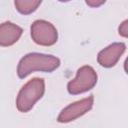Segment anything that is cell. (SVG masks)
<instances>
[{
  "mask_svg": "<svg viewBox=\"0 0 128 128\" xmlns=\"http://www.w3.org/2000/svg\"><path fill=\"white\" fill-rule=\"evenodd\" d=\"M97 83V73L88 65L82 66L78 69L76 77L68 82L67 89L72 95L81 94L91 90Z\"/></svg>",
  "mask_w": 128,
  "mask_h": 128,
  "instance_id": "cell-3",
  "label": "cell"
},
{
  "mask_svg": "<svg viewBox=\"0 0 128 128\" xmlns=\"http://www.w3.org/2000/svg\"><path fill=\"white\" fill-rule=\"evenodd\" d=\"M85 2L89 7L97 8V7H100L101 5H103L106 2V0H85Z\"/></svg>",
  "mask_w": 128,
  "mask_h": 128,
  "instance_id": "cell-10",
  "label": "cell"
},
{
  "mask_svg": "<svg viewBox=\"0 0 128 128\" xmlns=\"http://www.w3.org/2000/svg\"><path fill=\"white\" fill-rule=\"evenodd\" d=\"M124 70H125V72L128 74V57L126 58L125 63H124Z\"/></svg>",
  "mask_w": 128,
  "mask_h": 128,
  "instance_id": "cell-11",
  "label": "cell"
},
{
  "mask_svg": "<svg viewBox=\"0 0 128 128\" xmlns=\"http://www.w3.org/2000/svg\"><path fill=\"white\" fill-rule=\"evenodd\" d=\"M41 2L42 0H14L16 10L23 15L33 13L39 7Z\"/></svg>",
  "mask_w": 128,
  "mask_h": 128,
  "instance_id": "cell-8",
  "label": "cell"
},
{
  "mask_svg": "<svg viewBox=\"0 0 128 128\" xmlns=\"http://www.w3.org/2000/svg\"><path fill=\"white\" fill-rule=\"evenodd\" d=\"M125 49L126 46L122 42L112 43L98 53L97 61L102 67L105 68L113 67L114 65H116L121 55L124 53Z\"/></svg>",
  "mask_w": 128,
  "mask_h": 128,
  "instance_id": "cell-6",
  "label": "cell"
},
{
  "mask_svg": "<svg viewBox=\"0 0 128 128\" xmlns=\"http://www.w3.org/2000/svg\"><path fill=\"white\" fill-rule=\"evenodd\" d=\"M58 1H60V2H68L70 0H58Z\"/></svg>",
  "mask_w": 128,
  "mask_h": 128,
  "instance_id": "cell-12",
  "label": "cell"
},
{
  "mask_svg": "<svg viewBox=\"0 0 128 128\" xmlns=\"http://www.w3.org/2000/svg\"><path fill=\"white\" fill-rule=\"evenodd\" d=\"M22 28L12 22H4L0 26V45L11 46L16 43L22 35Z\"/></svg>",
  "mask_w": 128,
  "mask_h": 128,
  "instance_id": "cell-7",
  "label": "cell"
},
{
  "mask_svg": "<svg viewBox=\"0 0 128 128\" xmlns=\"http://www.w3.org/2000/svg\"><path fill=\"white\" fill-rule=\"evenodd\" d=\"M60 66L59 58L42 53H29L25 55L18 64V77L23 79L34 71L52 72Z\"/></svg>",
  "mask_w": 128,
  "mask_h": 128,
  "instance_id": "cell-1",
  "label": "cell"
},
{
  "mask_svg": "<svg viewBox=\"0 0 128 128\" xmlns=\"http://www.w3.org/2000/svg\"><path fill=\"white\" fill-rule=\"evenodd\" d=\"M93 103H94V97L92 95L77 102L71 103L60 112L57 118L58 122L67 123L79 118L80 116L84 115L89 110H91V108L93 107Z\"/></svg>",
  "mask_w": 128,
  "mask_h": 128,
  "instance_id": "cell-5",
  "label": "cell"
},
{
  "mask_svg": "<svg viewBox=\"0 0 128 128\" xmlns=\"http://www.w3.org/2000/svg\"><path fill=\"white\" fill-rule=\"evenodd\" d=\"M45 92V82L42 78L29 80L19 91L16 99V107L20 112L26 113L32 109L34 104L42 98Z\"/></svg>",
  "mask_w": 128,
  "mask_h": 128,
  "instance_id": "cell-2",
  "label": "cell"
},
{
  "mask_svg": "<svg viewBox=\"0 0 128 128\" xmlns=\"http://www.w3.org/2000/svg\"><path fill=\"white\" fill-rule=\"evenodd\" d=\"M118 33L120 36L122 37H125V38H128V19L123 21L119 28H118Z\"/></svg>",
  "mask_w": 128,
  "mask_h": 128,
  "instance_id": "cell-9",
  "label": "cell"
},
{
  "mask_svg": "<svg viewBox=\"0 0 128 128\" xmlns=\"http://www.w3.org/2000/svg\"><path fill=\"white\" fill-rule=\"evenodd\" d=\"M32 40L41 46H51L57 42L58 33L53 24L45 20H36L31 25Z\"/></svg>",
  "mask_w": 128,
  "mask_h": 128,
  "instance_id": "cell-4",
  "label": "cell"
}]
</instances>
